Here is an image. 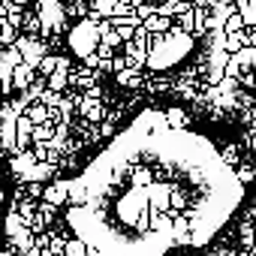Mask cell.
<instances>
[{
    "label": "cell",
    "mask_w": 256,
    "mask_h": 256,
    "mask_svg": "<svg viewBox=\"0 0 256 256\" xmlns=\"http://www.w3.org/2000/svg\"><path fill=\"white\" fill-rule=\"evenodd\" d=\"M244 184L217 145L175 114L145 112L70 181V229L90 256H166L208 244Z\"/></svg>",
    "instance_id": "6da1fadb"
},
{
    "label": "cell",
    "mask_w": 256,
    "mask_h": 256,
    "mask_svg": "<svg viewBox=\"0 0 256 256\" xmlns=\"http://www.w3.org/2000/svg\"><path fill=\"white\" fill-rule=\"evenodd\" d=\"M42 196H46V202H48V205H60V202H66V199H70V184H66V181H64V184H52Z\"/></svg>",
    "instance_id": "7a4b0ae2"
},
{
    "label": "cell",
    "mask_w": 256,
    "mask_h": 256,
    "mask_svg": "<svg viewBox=\"0 0 256 256\" xmlns=\"http://www.w3.org/2000/svg\"><path fill=\"white\" fill-rule=\"evenodd\" d=\"M52 172H54V166H52V163H36V166H34V169H30V172L22 178V181H28V184H36V181H48V178H52Z\"/></svg>",
    "instance_id": "3957f363"
}]
</instances>
